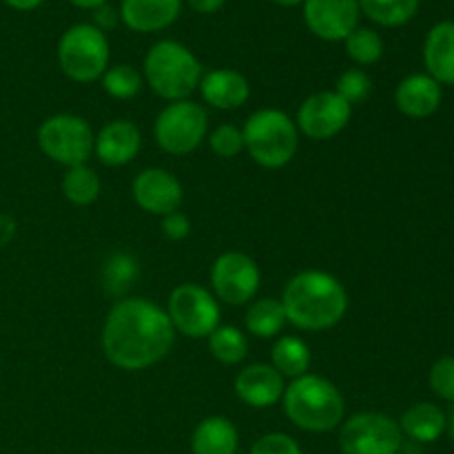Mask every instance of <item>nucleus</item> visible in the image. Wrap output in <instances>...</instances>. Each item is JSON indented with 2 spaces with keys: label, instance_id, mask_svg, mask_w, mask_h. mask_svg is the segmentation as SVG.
<instances>
[{
  "label": "nucleus",
  "instance_id": "f257e3e1",
  "mask_svg": "<svg viewBox=\"0 0 454 454\" xmlns=\"http://www.w3.org/2000/svg\"><path fill=\"white\" fill-rule=\"evenodd\" d=\"M176 344L167 310L146 297L118 300L102 326V350L109 364L127 372L162 362Z\"/></svg>",
  "mask_w": 454,
  "mask_h": 454
},
{
  "label": "nucleus",
  "instance_id": "f03ea898",
  "mask_svg": "<svg viewBox=\"0 0 454 454\" xmlns=\"http://www.w3.org/2000/svg\"><path fill=\"white\" fill-rule=\"evenodd\" d=\"M286 322L300 331L319 333L337 326L348 310V293L326 270H301L293 275L282 293Z\"/></svg>",
  "mask_w": 454,
  "mask_h": 454
},
{
  "label": "nucleus",
  "instance_id": "7ed1b4c3",
  "mask_svg": "<svg viewBox=\"0 0 454 454\" xmlns=\"http://www.w3.org/2000/svg\"><path fill=\"white\" fill-rule=\"evenodd\" d=\"M282 402L291 424L304 433H331L344 421V395L326 377L306 372L291 380Z\"/></svg>",
  "mask_w": 454,
  "mask_h": 454
},
{
  "label": "nucleus",
  "instance_id": "20e7f679",
  "mask_svg": "<svg viewBox=\"0 0 454 454\" xmlns=\"http://www.w3.org/2000/svg\"><path fill=\"white\" fill-rule=\"evenodd\" d=\"M202 75L195 53L177 40H160L145 56V80L162 100H189Z\"/></svg>",
  "mask_w": 454,
  "mask_h": 454
},
{
  "label": "nucleus",
  "instance_id": "39448f33",
  "mask_svg": "<svg viewBox=\"0 0 454 454\" xmlns=\"http://www.w3.org/2000/svg\"><path fill=\"white\" fill-rule=\"evenodd\" d=\"M244 151L262 168H282L297 155L300 131L286 111L260 109L242 127Z\"/></svg>",
  "mask_w": 454,
  "mask_h": 454
},
{
  "label": "nucleus",
  "instance_id": "423d86ee",
  "mask_svg": "<svg viewBox=\"0 0 454 454\" xmlns=\"http://www.w3.org/2000/svg\"><path fill=\"white\" fill-rule=\"evenodd\" d=\"M109 40L96 25L69 27L58 40V65L62 74L80 84L96 82L109 69Z\"/></svg>",
  "mask_w": 454,
  "mask_h": 454
},
{
  "label": "nucleus",
  "instance_id": "0eeeda50",
  "mask_svg": "<svg viewBox=\"0 0 454 454\" xmlns=\"http://www.w3.org/2000/svg\"><path fill=\"white\" fill-rule=\"evenodd\" d=\"M208 115L202 105L193 100L168 102L158 114L153 137L168 155H189L207 140Z\"/></svg>",
  "mask_w": 454,
  "mask_h": 454
},
{
  "label": "nucleus",
  "instance_id": "6e6552de",
  "mask_svg": "<svg viewBox=\"0 0 454 454\" xmlns=\"http://www.w3.org/2000/svg\"><path fill=\"white\" fill-rule=\"evenodd\" d=\"M96 133L91 124L74 114H56L38 129V146L51 162L71 168L87 164L93 153Z\"/></svg>",
  "mask_w": 454,
  "mask_h": 454
},
{
  "label": "nucleus",
  "instance_id": "1a4fd4ad",
  "mask_svg": "<svg viewBox=\"0 0 454 454\" xmlns=\"http://www.w3.org/2000/svg\"><path fill=\"white\" fill-rule=\"evenodd\" d=\"M164 310L173 331L189 340H207L220 326V304L215 295L200 284H180L173 288Z\"/></svg>",
  "mask_w": 454,
  "mask_h": 454
},
{
  "label": "nucleus",
  "instance_id": "9d476101",
  "mask_svg": "<svg viewBox=\"0 0 454 454\" xmlns=\"http://www.w3.org/2000/svg\"><path fill=\"white\" fill-rule=\"evenodd\" d=\"M402 442L397 421L381 412H357L341 421V454H399Z\"/></svg>",
  "mask_w": 454,
  "mask_h": 454
},
{
  "label": "nucleus",
  "instance_id": "9b49d317",
  "mask_svg": "<svg viewBox=\"0 0 454 454\" xmlns=\"http://www.w3.org/2000/svg\"><path fill=\"white\" fill-rule=\"evenodd\" d=\"M262 284V270L251 255L226 251L211 266V288L215 300L229 306H244L255 300Z\"/></svg>",
  "mask_w": 454,
  "mask_h": 454
},
{
  "label": "nucleus",
  "instance_id": "f8f14e48",
  "mask_svg": "<svg viewBox=\"0 0 454 454\" xmlns=\"http://www.w3.org/2000/svg\"><path fill=\"white\" fill-rule=\"evenodd\" d=\"M353 106L341 100L335 91H317L306 98L297 109V131L310 140H331L340 136L350 122Z\"/></svg>",
  "mask_w": 454,
  "mask_h": 454
},
{
  "label": "nucleus",
  "instance_id": "ddd939ff",
  "mask_svg": "<svg viewBox=\"0 0 454 454\" xmlns=\"http://www.w3.org/2000/svg\"><path fill=\"white\" fill-rule=\"evenodd\" d=\"M359 16L357 0H304L306 27L326 43H344L357 29Z\"/></svg>",
  "mask_w": 454,
  "mask_h": 454
},
{
  "label": "nucleus",
  "instance_id": "4468645a",
  "mask_svg": "<svg viewBox=\"0 0 454 454\" xmlns=\"http://www.w3.org/2000/svg\"><path fill=\"white\" fill-rule=\"evenodd\" d=\"M131 193L142 211L160 217L180 211L182 200H184L180 180L171 171L158 167L137 173L131 184Z\"/></svg>",
  "mask_w": 454,
  "mask_h": 454
},
{
  "label": "nucleus",
  "instance_id": "2eb2a0df",
  "mask_svg": "<svg viewBox=\"0 0 454 454\" xmlns=\"http://www.w3.org/2000/svg\"><path fill=\"white\" fill-rule=\"evenodd\" d=\"M142 149V133L131 120H111L93 140V153L105 167H127Z\"/></svg>",
  "mask_w": 454,
  "mask_h": 454
},
{
  "label": "nucleus",
  "instance_id": "dca6fc26",
  "mask_svg": "<svg viewBox=\"0 0 454 454\" xmlns=\"http://www.w3.org/2000/svg\"><path fill=\"white\" fill-rule=\"evenodd\" d=\"M233 388L239 402L262 411V408L275 406L284 397L286 384L270 364H251L238 372Z\"/></svg>",
  "mask_w": 454,
  "mask_h": 454
},
{
  "label": "nucleus",
  "instance_id": "f3484780",
  "mask_svg": "<svg viewBox=\"0 0 454 454\" xmlns=\"http://www.w3.org/2000/svg\"><path fill=\"white\" fill-rule=\"evenodd\" d=\"M200 93L208 106L220 111H235L251 98V84L235 69H213L200 80Z\"/></svg>",
  "mask_w": 454,
  "mask_h": 454
},
{
  "label": "nucleus",
  "instance_id": "a211bd4d",
  "mask_svg": "<svg viewBox=\"0 0 454 454\" xmlns=\"http://www.w3.org/2000/svg\"><path fill=\"white\" fill-rule=\"evenodd\" d=\"M182 12V0H122L120 18L137 34H153L171 27Z\"/></svg>",
  "mask_w": 454,
  "mask_h": 454
},
{
  "label": "nucleus",
  "instance_id": "6ab92c4d",
  "mask_svg": "<svg viewBox=\"0 0 454 454\" xmlns=\"http://www.w3.org/2000/svg\"><path fill=\"white\" fill-rule=\"evenodd\" d=\"M442 84L428 74H412L397 84L395 105L408 118H428L442 105Z\"/></svg>",
  "mask_w": 454,
  "mask_h": 454
},
{
  "label": "nucleus",
  "instance_id": "aec40b11",
  "mask_svg": "<svg viewBox=\"0 0 454 454\" xmlns=\"http://www.w3.org/2000/svg\"><path fill=\"white\" fill-rule=\"evenodd\" d=\"M424 65L439 84H454V20H442L428 31Z\"/></svg>",
  "mask_w": 454,
  "mask_h": 454
},
{
  "label": "nucleus",
  "instance_id": "412c9836",
  "mask_svg": "<svg viewBox=\"0 0 454 454\" xmlns=\"http://www.w3.org/2000/svg\"><path fill=\"white\" fill-rule=\"evenodd\" d=\"M239 434L233 421L226 417H207L191 434L193 454H238Z\"/></svg>",
  "mask_w": 454,
  "mask_h": 454
},
{
  "label": "nucleus",
  "instance_id": "4be33fe9",
  "mask_svg": "<svg viewBox=\"0 0 454 454\" xmlns=\"http://www.w3.org/2000/svg\"><path fill=\"white\" fill-rule=\"evenodd\" d=\"M399 428H402V434L411 437L412 442L433 443L446 433L448 417L434 403L421 402L403 412L402 419H399Z\"/></svg>",
  "mask_w": 454,
  "mask_h": 454
},
{
  "label": "nucleus",
  "instance_id": "5701e85b",
  "mask_svg": "<svg viewBox=\"0 0 454 454\" xmlns=\"http://www.w3.org/2000/svg\"><path fill=\"white\" fill-rule=\"evenodd\" d=\"M270 359L273 364L270 366L284 377V380H297V377L306 375L310 371V348L301 337L295 335H284L279 337L273 344V350H270Z\"/></svg>",
  "mask_w": 454,
  "mask_h": 454
},
{
  "label": "nucleus",
  "instance_id": "b1692460",
  "mask_svg": "<svg viewBox=\"0 0 454 454\" xmlns=\"http://www.w3.org/2000/svg\"><path fill=\"white\" fill-rule=\"evenodd\" d=\"M244 324H247V331L253 337H262V340L278 337L282 328L288 324L282 300H278V297H262V300L251 301Z\"/></svg>",
  "mask_w": 454,
  "mask_h": 454
},
{
  "label": "nucleus",
  "instance_id": "393cba45",
  "mask_svg": "<svg viewBox=\"0 0 454 454\" xmlns=\"http://www.w3.org/2000/svg\"><path fill=\"white\" fill-rule=\"evenodd\" d=\"M100 176L91 167H87V164L67 168L65 177H62V193L75 207H89V204H93L100 198Z\"/></svg>",
  "mask_w": 454,
  "mask_h": 454
},
{
  "label": "nucleus",
  "instance_id": "a878e982",
  "mask_svg": "<svg viewBox=\"0 0 454 454\" xmlns=\"http://www.w3.org/2000/svg\"><path fill=\"white\" fill-rule=\"evenodd\" d=\"M362 13L381 27H402L419 12L421 0H357Z\"/></svg>",
  "mask_w": 454,
  "mask_h": 454
},
{
  "label": "nucleus",
  "instance_id": "bb28decb",
  "mask_svg": "<svg viewBox=\"0 0 454 454\" xmlns=\"http://www.w3.org/2000/svg\"><path fill=\"white\" fill-rule=\"evenodd\" d=\"M207 340L211 355L224 366H238L248 355L247 335L238 326H231V324H226V326L220 324Z\"/></svg>",
  "mask_w": 454,
  "mask_h": 454
},
{
  "label": "nucleus",
  "instance_id": "cd10ccee",
  "mask_svg": "<svg viewBox=\"0 0 454 454\" xmlns=\"http://www.w3.org/2000/svg\"><path fill=\"white\" fill-rule=\"evenodd\" d=\"M344 49L346 56L353 62H357L359 67H371L380 62L381 56H384V38L375 29L357 27L344 40Z\"/></svg>",
  "mask_w": 454,
  "mask_h": 454
},
{
  "label": "nucleus",
  "instance_id": "c85d7f7f",
  "mask_svg": "<svg viewBox=\"0 0 454 454\" xmlns=\"http://www.w3.org/2000/svg\"><path fill=\"white\" fill-rule=\"evenodd\" d=\"M137 275H140V266H137L136 257H131L129 253H114L102 269V279H105L102 284L111 295H120L131 286Z\"/></svg>",
  "mask_w": 454,
  "mask_h": 454
},
{
  "label": "nucleus",
  "instance_id": "c756f323",
  "mask_svg": "<svg viewBox=\"0 0 454 454\" xmlns=\"http://www.w3.org/2000/svg\"><path fill=\"white\" fill-rule=\"evenodd\" d=\"M102 89L115 100H131L142 91V75L131 65H115L102 74Z\"/></svg>",
  "mask_w": 454,
  "mask_h": 454
},
{
  "label": "nucleus",
  "instance_id": "7c9ffc66",
  "mask_svg": "<svg viewBox=\"0 0 454 454\" xmlns=\"http://www.w3.org/2000/svg\"><path fill=\"white\" fill-rule=\"evenodd\" d=\"M372 91V80L368 78L366 71L362 69H346L344 74L337 78L335 93L341 98V100L348 102L350 106L362 105Z\"/></svg>",
  "mask_w": 454,
  "mask_h": 454
},
{
  "label": "nucleus",
  "instance_id": "2f4dec72",
  "mask_svg": "<svg viewBox=\"0 0 454 454\" xmlns=\"http://www.w3.org/2000/svg\"><path fill=\"white\" fill-rule=\"evenodd\" d=\"M208 146H211V151L217 158H238L244 151L242 129H238L235 124H220V127H217L215 131H211V136H208Z\"/></svg>",
  "mask_w": 454,
  "mask_h": 454
},
{
  "label": "nucleus",
  "instance_id": "473e14b6",
  "mask_svg": "<svg viewBox=\"0 0 454 454\" xmlns=\"http://www.w3.org/2000/svg\"><path fill=\"white\" fill-rule=\"evenodd\" d=\"M430 388L437 397L446 399V402H454V357L446 355V357L437 359L430 368Z\"/></svg>",
  "mask_w": 454,
  "mask_h": 454
},
{
  "label": "nucleus",
  "instance_id": "72a5a7b5",
  "mask_svg": "<svg viewBox=\"0 0 454 454\" xmlns=\"http://www.w3.org/2000/svg\"><path fill=\"white\" fill-rule=\"evenodd\" d=\"M248 454H301V448L291 434L269 433L253 443Z\"/></svg>",
  "mask_w": 454,
  "mask_h": 454
},
{
  "label": "nucleus",
  "instance_id": "f704fd0d",
  "mask_svg": "<svg viewBox=\"0 0 454 454\" xmlns=\"http://www.w3.org/2000/svg\"><path fill=\"white\" fill-rule=\"evenodd\" d=\"M162 233L167 235L168 239H173V242L186 239L191 233V220L180 211L168 213V215L162 217Z\"/></svg>",
  "mask_w": 454,
  "mask_h": 454
},
{
  "label": "nucleus",
  "instance_id": "c9c22d12",
  "mask_svg": "<svg viewBox=\"0 0 454 454\" xmlns=\"http://www.w3.org/2000/svg\"><path fill=\"white\" fill-rule=\"evenodd\" d=\"M96 16H93V20H96V27L100 31H106V29H114L115 22H118L120 13L115 12L114 7H109V4H102V7H98Z\"/></svg>",
  "mask_w": 454,
  "mask_h": 454
},
{
  "label": "nucleus",
  "instance_id": "e433bc0d",
  "mask_svg": "<svg viewBox=\"0 0 454 454\" xmlns=\"http://www.w3.org/2000/svg\"><path fill=\"white\" fill-rule=\"evenodd\" d=\"M224 3L226 0H186V4H189V7L198 13L220 12V9L224 7Z\"/></svg>",
  "mask_w": 454,
  "mask_h": 454
},
{
  "label": "nucleus",
  "instance_id": "4c0bfd02",
  "mask_svg": "<svg viewBox=\"0 0 454 454\" xmlns=\"http://www.w3.org/2000/svg\"><path fill=\"white\" fill-rule=\"evenodd\" d=\"M12 9H18V12H31V9L40 7L44 0H4Z\"/></svg>",
  "mask_w": 454,
  "mask_h": 454
},
{
  "label": "nucleus",
  "instance_id": "58836bf2",
  "mask_svg": "<svg viewBox=\"0 0 454 454\" xmlns=\"http://www.w3.org/2000/svg\"><path fill=\"white\" fill-rule=\"evenodd\" d=\"M69 3L78 9H93L96 12L98 7L106 4V0H69Z\"/></svg>",
  "mask_w": 454,
  "mask_h": 454
},
{
  "label": "nucleus",
  "instance_id": "ea45409f",
  "mask_svg": "<svg viewBox=\"0 0 454 454\" xmlns=\"http://www.w3.org/2000/svg\"><path fill=\"white\" fill-rule=\"evenodd\" d=\"M273 3L282 4V7H295V4H301L304 0H273Z\"/></svg>",
  "mask_w": 454,
  "mask_h": 454
},
{
  "label": "nucleus",
  "instance_id": "a19ab883",
  "mask_svg": "<svg viewBox=\"0 0 454 454\" xmlns=\"http://www.w3.org/2000/svg\"><path fill=\"white\" fill-rule=\"evenodd\" d=\"M448 430H450V437H452V442H454V406H452V411H450V417H448Z\"/></svg>",
  "mask_w": 454,
  "mask_h": 454
}]
</instances>
